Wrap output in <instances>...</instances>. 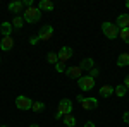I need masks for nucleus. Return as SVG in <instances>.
<instances>
[{
    "mask_svg": "<svg viewBox=\"0 0 129 127\" xmlns=\"http://www.w3.org/2000/svg\"><path fill=\"white\" fill-rule=\"evenodd\" d=\"M76 100L81 103V107H83V110H95V108L98 107V100L96 98H86V96H76Z\"/></svg>",
    "mask_w": 129,
    "mask_h": 127,
    "instance_id": "nucleus-4",
    "label": "nucleus"
},
{
    "mask_svg": "<svg viewBox=\"0 0 129 127\" xmlns=\"http://www.w3.org/2000/svg\"><path fill=\"white\" fill-rule=\"evenodd\" d=\"M119 28L115 26V24H112V22H103L102 24V33L107 36L109 39H115L119 36Z\"/></svg>",
    "mask_w": 129,
    "mask_h": 127,
    "instance_id": "nucleus-2",
    "label": "nucleus"
},
{
    "mask_svg": "<svg viewBox=\"0 0 129 127\" xmlns=\"http://www.w3.org/2000/svg\"><path fill=\"white\" fill-rule=\"evenodd\" d=\"M62 120H64V124H66L67 127H76V117H74L72 113L64 115V117H62Z\"/></svg>",
    "mask_w": 129,
    "mask_h": 127,
    "instance_id": "nucleus-18",
    "label": "nucleus"
},
{
    "mask_svg": "<svg viewBox=\"0 0 129 127\" xmlns=\"http://www.w3.org/2000/svg\"><path fill=\"white\" fill-rule=\"evenodd\" d=\"M47 62H48V64H53V65H55V64H59V55H57V53H53V52H50L48 55H47Z\"/></svg>",
    "mask_w": 129,
    "mask_h": 127,
    "instance_id": "nucleus-22",
    "label": "nucleus"
},
{
    "mask_svg": "<svg viewBox=\"0 0 129 127\" xmlns=\"http://www.w3.org/2000/svg\"><path fill=\"white\" fill-rule=\"evenodd\" d=\"M2 127H9V125H2Z\"/></svg>",
    "mask_w": 129,
    "mask_h": 127,
    "instance_id": "nucleus-32",
    "label": "nucleus"
},
{
    "mask_svg": "<svg viewBox=\"0 0 129 127\" xmlns=\"http://www.w3.org/2000/svg\"><path fill=\"white\" fill-rule=\"evenodd\" d=\"M117 65L119 67H126V65H129V53L127 52H124V53H120L119 59H117Z\"/></svg>",
    "mask_w": 129,
    "mask_h": 127,
    "instance_id": "nucleus-17",
    "label": "nucleus"
},
{
    "mask_svg": "<svg viewBox=\"0 0 129 127\" xmlns=\"http://www.w3.org/2000/svg\"><path fill=\"white\" fill-rule=\"evenodd\" d=\"M12 26H14V29H21V28L24 26V19H22V16H14V19H12Z\"/></svg>",
    "mask_w": 129,
    "mask_h": 127,
    "instance_id": "nucleus-19",
    "label": "nucleus"
},
{
    "mask_svg": "<svg viewBox=\"0 0 129 127\" xmlns=\"http://www.w3.org/2000/svg\"><path fill=\"white\" fill-rule=\"evenodd\" d=\"M124 86H126V88H127V91H129V76L124 79Z\"/></svg>",
    "mask_w": 129,
    "mask_h": 127,
    "instance_id": "nucleus-28",
    "label": "nucleus"
},
{
    "mask_svg": "<svg viewBox=\"0 0 129 127\" xmlns=\"http://www.w3.org/2000/svg\"><path fill=\"white\" fill-rule=\"evenodd\" d=\"M71 112H72V101H71L69 98H64V100H60V103H59V112L55 113V118L69 115Z\"/></svg>",
    "mask_w": 129,
    "mask_h": 127,
    "instance_id": "nucleus-3",
    "label": "nucleus"
},
{
    "mask_svg": "<svg viewBox=\"0 0 129 127\" xmlns=\"http://www.w3.org/2000/svg\"><path fill=\"white\" fill-rule=\"evenodd\" d=\"M79 67H81V70H91V69L95 67V60L93 59H83L79 62Z\"/></svg>",
    "mask_w": 129,
    "mask_h": 127,
    "instance_id": "nucleus-14",
    "label": "nucleus"
},
{
    "mask_svg": "<svg viewBox=\"0 0 129 127\" xmlns=\"http://www.w3.org/2000/svg\"><path fill=\"white\" fill-rule=\"evenodd\" d=\"M9 10L12 12V14L19 16L21 12H24V2H21V0H16V2H10V4H9Z\"/></svg>",
    "mask_w": 129,
    "mask_h": 127,
    "instance_id": "nucleus-9",
    "label": "nucleus"
},
{
    "mask_svg": "<svg viewBox=\"0 0 129 127\" xmlns=\"http://www.w3.org/2000/svg\"><path fill=\"white\" fill-rule=\"evenodd\" d=\"M66 74H67L69 77H72V79H79L81 74H83V70H81L79 65H72V67H67Z\"/></svg>",
    "mask_w": 129,
    "mask_h": 127,
    "instance_id": "nucleus-10",
    "label": "nucleus"
},
{
    "mask_svg": "<svg viewBox=\"0 0 129 127\" xmlns=\"http://www.w3.org/2000/svg\"><path fill=\"white\" fill-rule=\"evenodd\" d=\"M29 127H40V125H38V124H31Z\"/></svg>",
    "mask_w": 129,
    "mask_h": 127,
    "instance_id": "nucleus-30",
    "label": "nucleus"
},
{
    "mask_svg": "<svg viewBox=\"0 0 129 127\" xmlns=\"http://www.w3.org/2000/svg\"><path fill=\"white\" fill-rule=\"evenodd\" d=\"M57 55H59V62L66 64V62H67V60H69L71 57L74 55V52H72V48H71V47H62Z\"/></svg>",
    "mask_w": 129,
    "mask_h": 127,
    "instance_id": "nucleus-8",
    "label": "nucleus"
},
{
    "mask_svg": "<svg viewBox=\"0 0 129 127\" xmlns=\"http://www.w3.org/2000/svg\"><path fill=\"white\" fill-rule=\"evenodd\" d=\"M114 93L117 95L119 98H122V96H126V93H127V88L124 86V84H117L115 88H114Z\"/></svg>",
    "mask_w": 129,
    "mask_h": 127,
    "instance_id": "nucleus-20",
    "label": "nucleus"
},
{
    "mask_svg": "<svg viewBox=\"0 0 129 127\" xmlns=\"http://www.w3.org/2000/svg\"><path fill=\"white\" fill-rule=\"evenodd\" d=\"M122 120H124L126 124H129V112H126V113L122 115Z\"/></svg>",
    "mask_w": 129,
    "mask_h": 127,
    "instance_id": "nucleus-27",
    "label": "nucleus"
},
{
    "mask_svg": "<svg viewBox=\"0 0 129 127\" xmlns=\"http://www.w3.org/2000/svg\"><path fill=\"white\" fill-rule=\"evenodd\" d=\"M12 29H14V26H12V22H2L0 24V33H2V36L5 38V36H10L12 34Z\"/></svg>",
    "mask_w": 129,
    "mask_h": 127,
    "instance_id": "nucleus-12",
    "label": "nucleus"
},
{
    "mask_svg": "<svg viewBox=\"0 0 129 127\" xmlns=\"http://www.w3.org/2000/svg\"><path fill=\"white\" fill-rule=\"evenodd\" d=\"M119 38L124 41V43H127L129 45V28H124V29L119 31Z\"/></svg>",
    "mask_w": 129,
    "mask_h": 127,
    "instance_id": "nucleus-21",
    "label": "nucleus"
},
{
    "mask_svg": "<svg viewBox=\"0 0 129 127\" xmlns=\"http://www.w3.org/2000/svg\"><path fill=\"white\" fill-rule=\"evenodd\" d=\"M29 43L31 45H38V43H40V38H38V36H33V38H29Z\"/></svg>",
    "mask_w": 129,
    "mask_h": 127,
    "instance_id": "nucleus-26",
    "label": "nucleus"
},
{
    "mask_svg": "<svg viewBox=\"0 0 129 127\" xmlns=\"http://www.w3.org/2000/svg\"><path fill=\"white\" fill-rule=\"evenodd\" d=\"M38 9L50 12V10H53V2H52V0H40V4H38Z\"/></svg>",
    "mask_w": 129,
    "mask_h": 127,
    "instance_id": "nucleus-16",
    "label": "nucleus"
},
{
    "mask_svg": "<svg viewBox=\"0 0 129 127\" xmlns=\"http://www.w3.org/2000/svg\"><path fill=\"white\" fill-rule=\"evenodd\" d=\"M43 110H45L43 101H33V112H43Z\"/></svg>",
    "mask_w": 129,
    "mask_h": 127,
    "instance_id": "nucleus-23",
    "label": "nucleus"
},
{
    "mask_svg": "<svg viewBox=\"0 0 129 127\" xmlns=\"http://www.w3.org/2000/svg\"><path fill=\"white\" fill-rule=\"evenodd\" d=\"M52 36H53V28H52L50 24L40 28V31H38V38H40V41H48Z\"/></svg>",
    "mask_w": 129,
    "mask_h": 127,
    "instance_id": "nucleus-7",
    "label": "nucleus"
},
{
    "mask_svg": "<svg viewBox=\"0 0 129 127\" xmlns=\"http://www.w3.org/2000/svg\"><path fill=\"white\" fill-rule=\"evenodd\" d=\"M126 7H127V9H129V0H127V2H126Z\"/></svg>",
    "mask_w": 129,
    "mask_h": 127,
    "instance_id": "nucleus-31",
    "label": "nucleus"
},
{
    "mask_svg": "<svg viewBox=\"0 0 129 127\" xmlns=\"http://www.w3.org/2000/svg\"><path fill=\"white\" fill-rule=\"evenodd\" d=\"M98 74H100L98 67H93V69H91V70H89V72H88V76H91V77H96Z\"/></svg>",
    "mask_w": 129,
    "mask_h": 127,
    "instance_id": "nucleus-25",
    "label": "nucleus"
},
{
    "mask_svg": "<svg viewBox=\"0 0 129 127\" xmlns=\"http://www.w3.org/2000/svg\"><path fill=\"white\" fill-rule=\"evenodd\" d=\"M0 48L4 50V52H9V50L14 48V39H12V36L2 38V41H0Z\"/></svg>",
    "mask_w": 129,
    "mask_h": 127,
    "instance_id": "nucleus-11",
    "label": "nucleus"
},
{
    "mask_svg": "<svg viewBox=\"0 0 129 127\" xmlns=\"http://www.w3.org/2000/svg\"><path fill=\"white\" fill-rule=\"evenodd\" d=\"M114 95V88L110 86V84H103L102 88H100V96L102 98H109Z\"/></svg>",
    "mask_w": 129,
    "mask_h": 127,
    "instance_id": "nucleus-15",
    "label": "nucleus"
},
{
    "mask_svg": "<svg viewBox=\"0 0 129 127\" xmlns=\"http://www.w3.org/2000/svg\"><path fill=\"white\" fill-rule=\"evenodd\" d=\"M22 19H24V22L35 24V22H38V21L41 19V10L38 9V7H35V5L26 7L24 12H22Z\"/></svg>",
    "mask_w": 129,
    "mask_h": 127,
    "instance_id": "nucleus-1",
    "label": "nucleus"
},
{
    "mask_svg": "<svg viewBox=\"0 0 129 127\" xmlns=\"http://www.w3.org/2000/svg\"><path fill=\"white\" fill-rule=\"evenodd\" d=\"M117 28H120V29L129 28V14H120L117 17Z\"/></svg>",
    "mask_w": 129,
    "mask_h": 127,
    "instance_id": "nucleus-13",
    "label": "nucleus"
},
{
    "mask_svg": "<svg viewBox=\"0 0 129 127\" xmlns=\"http://www.w3.org/2000/svg\"><path fill=\"white\" fill-rule=\"evenodd\" d=\"M78 84H79V88L83 91H91V89L95 88V77H91V76H81L78 79Z\"/></svg>",
    "mask_w": 129,
    "mask_h": 127,
    "instance_id": "nucleus-5",
    "label": "nucleus"
},
{
    "mask_svg": "<svg viewBox=\"0 0 129 127\" xmlns=\"http://www.w3.org/2000/svg\"><path fill=\"white\" fill-rule=\"evenodd\" d=\"M84 127H95V124H93V122H91V120H88V122H86V124H84Z\"/></svg>",
    "mask_w": 129,
    "mask_h": 127,
    "instance_id": "nucleus-29",
    "label": "nucleus"
},
{
    "mask_svg": "<svg viewBox=\"0 0 129 127\" xmlns=\"http://www.w3.org/2000/svg\"><path fill=\"white\" fill-rule=\"evenodd\" d=\"M16 107L19 108V110H31L33 108V100L29 96H17L16 98Z\"/></svg>",
    "mask_w": 129,
    "mask_h": 127,
    "instance_id": "nucleus-6",
    "label": "nucleus"
},
{
    "mask_svg": "<svg viewBox=\"0 0 129 127\" xmlns=\"http://www.w3.org/2000/svg\"><path fill=\"white\" fill-rule=\"evenodd\" d=\"M55 70H57L59 74H62V72H66V70H67V67H66V64L59 62V64H55Z\"/></svg>",
    "mask_w": 129,
    "mask_h": 127,
    "instance_id": "nucleus-24",
    "label": "nucleus"
}]
</instances>
